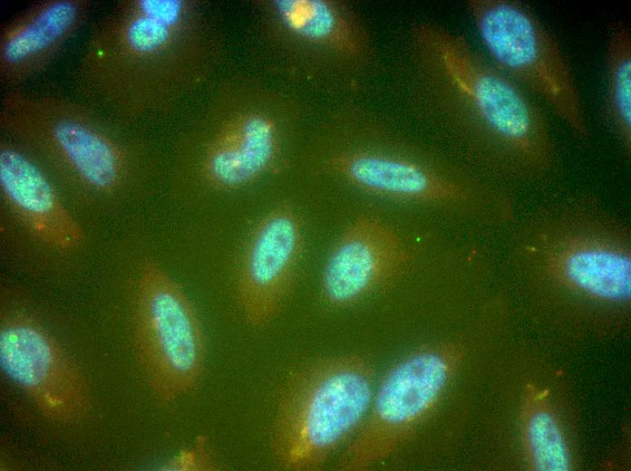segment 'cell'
Listing matches in <instances>:
<instances>
[{
    "label": "cell",
    "mask_w": 631,
    "mask_h": 471,
    "mask_svg": "<svg viewBox=\"0 0 631 471\" xmlns=\"http://www.w3.org/2000/svg\"><path fill=\"white\" fill-rule=\"evenodd\" d=\"M395 47L396 102L448 155L512 195L558 178L561 157L546 113L465 34L415 21Z\"/></svg>",
    "instance_id": "1"
},
{
    "label": "cell",
    "mask_w": 631,
    "mask_h": 471,
    "mask_svg": "<svg viewBox=\"0 0 631 471\" xmlns=\"http://www.w3.org/2000/svg\"><path fill=\"white\" fill-rule=\"evenodd\" d=\"M223 54L205 1L120 0L91 28L74 85L79 100L131 128L177 111Z\"/></svg>",
    "instance_id": "2"
},
{
    "label": "cell",
    "mask_w": 631,
    "mask_h": 471,
    "mask_svg": "<svg viewBox=\"0 0 631 471\" xmlns=\"http://www.w3.org/2000/svg\"><path fill=\"white\" fill-rule=\"evenodd\" d=\"M316 127L321 150L312 172L366 196L406 203L505 231L515 196L484 180L441 149L413 144L385 113L356 101L326 111Z\"/></svg>",
    "instance_id": "3"
},
{
    "label": "cell",
    "mask_w": 631,
    "mask_h": 471,
    "mask_svg": "<svg viewBox=\"0 0 631 471\" xmlns=\"http://www.w3.org/2000/svg\"><path fill=\"white\" fill-rule=\"evenodd\" d=\"M505 231V259L542 310L598 324L625 316L631 226L599 197L577 192L548 199Z\"/></svg>",
    "instance_id": "4"
},
{
    "label": "cell",
    "mask_w": 631,
    "mask_h": 471,
    "mask_svg": "<svg viewBox=\"0 0 631 471\" xmlns=\"http://www.w3.org/2000/svg\"><path fill=\"white\" fill-rule=\"evenodd\" d=\"M0 128L39 162L62 194L118 204L146 187L150 162L141 142L126 132L131 128L79 99L5 91Z\"/></svg>",
    "instance_id": "5"
},
{
    "label": "cell",
    "mask_w": 631,
    "mask_h": 471,
    "mask_svg": "<svg viewBox=\"0 0 631 471\" xmlns=\"http://www.w3.org/2000/svg\"><path fill=\"white\" fill-rule=\"evenodd\" d=\"M250 55L303 98L355 101L381 69L374 34L348 0H251Z\"/></svg>",
    "instance_id": "6"
},
{
    "label": "cell",
    "mask_w": 631,
    "mask_h": 471,
    "mask_svg": "<svg viewBox=\"0 0 631 471\" xmlns=\"http://www.w3.org/2000/svg\"><path fill=\"white\" fill-rule=\"evenodd\" d=\"M187 120L191 178L209 192L233 194L279 173L290 141L310 118L301 96L237 72L219 81Z\"/></svg>",
    "instance_id": "7"
},
{
    "label": "cell",
    "mask_w": 631,
    "mask_h": 471,
    "mask_svg": "<svg viewBox=\"0 0 631 471\" xmlns=\"http://www.w3.org/2000/svg\"><path fill=\"white\" fill-rule=\"evenodd\" d=\"M375 387L374 366L356 354L316 358L293 369L272 422L270 450L277 466L324 467L362 426Z\"/></svg>",
    "instance_id": "8"
},
{
    "label": "cell",
    "mask_w": 631,
    "mask_h": 471,
    "mask_svg": "<svg viewBox=\"0 0 631 471\" xmlns=\"http://www.w3.org/2000/svg\"><path fill=\"white\" fill-rule=\"evenodd\" d=\"M466 7L491 62L546 104L576 140L589 142L591 130L574 72L547 25L516 0H468Z\"/></svg>",
    "instance_id": "9"
},
{
    "label": "cell",
    "mask_w": 631,
    "mask_h": 471,
    "mask_svg": "<svg viewBox=\"0 0 631 471\" xmlns=\"http://www.w3.org/2000/svg\"><path fill=\"white\" fill-rule=\"evenodd\" d=\"M461 351L451 342L424 345L392 365L375 387L368 413L336 468L365 470L403 450L447 389Z\"/></svg>",
    "instance_id": "10"
},
{
    "label": "cell",
    "mask_w": 631,
    "mask_h": 471,
    "mask_svg": "<svg viewBox=\"0 0 631 471\" xmlns=\"http://www.w3.org/2000/svg\"><path fill=\"white\" fill-rule=\"evenodd\" d=\"M133 316L137 360L153 394L170 403L196 389L207 354L201 321L181 285L153 260L141 270Z\"/></svg>",
    "instance_id": "11"
},
{
    "label": "cell",
    "mask_w": 631,
    "mask_h": 471,
    "mask_svg": "<svg viewBox=\"0 0 631 471\" xmlns=\"http://www.w3.org/2000/svg\"><path fill=\"white\" fill-rule=\"evenodd\" d=\"M0 362L44 418L69 425L88 415L92 400L83 371L33 314L15 309L2 313Z\"/></svg>",
    "instance_id": "12"
},
{
    "label": "cell",
    "mask_w": 631,
    "mask_h": 471,
    "mask_svg": "<svg viewBox=\"0 0 631 471\" xmlns=\"http://www.w3.org/2000/svg\"><path fill=\"white\" fill-rule=\"evenodd\" d=\"M303 246L301 219L288 200L273 206L253 227L234 286L239 311L251 327H265L279 314L294 288Z\"/></svg>",
    "instance_id": "13"
},
{
    "label": "cell",
    "mask_w": 631,
    "mask_h": 471,
    "mask_svg": "<svg viewBox=\"0 0 631 471\" xmlns=\"http://www.w3.org/2000/svg\"><path fill=\"white\" fill-rule=\"evenodd\" d=\"M413 261L397 232L373 215L356 216L332 249L321 277L325 304L353 306L392 286Z\"/></svg>",
    "instance_id": "14"
},
{
    "label": "cell",
    "mask_w": 631,
    "mask_h": 471,
    "mask_svg": "<svg viewBox=\"0 0 631 471\" xmlns=\"http://www.w3.org/2000/svg\"><path fill=\"white\" fill-rule=\"evenodd\" d=\"M0 193L8 211L44 246L68 252L83 244V229L53 180L24 147L4 135Z\"/></svg>",
    "instance_id": "15"
},
{
    "label": "cell",
    "mask_w": 631,
    "mask_h": 471,
    "mask_svg": "<svg viewBox=\"0 0 631 471\" xmlns=\"http://www.w3.org/2000/svg\"><path fill=\"white\" fill-rule=\"evenodd\" d=\"M92 0H41L1 29L0 83L5 91L42 72L90 16Z\"/></svg>",
    "instance_id": "16"
},
{
    "label": "cell",
    "mask_w": 631,
    "mask_h": 471,
    "mask_svg": "<svg viewBox=\"0 0 631 471\" xmlns=\"http://www.w3.org/2000/svg\"><path fill=\"white\" fill-rule=\"evenodd\" d=\"M604 118L626 159L631 157V33L617 22L609 30L606 46Z\"/></svg>",
    "instance_id": "17"
},
{
    "label": "cell",
    "mask_w": 631,
    "mask_h": 471,
    "mask_svg": "<svg viewBox=\"0 0 631 471\" xmlns=\"http://www.w3.org/2000/svg\"><path fill=\"white\" fill-rule=\"evenodd\" d=\"M528 437L535 466L539 470L566 471L569 457L561 431L546 411L535 413L529 422Z\"/></svg>",
    "instance_id": "18"
}]
</instances>
